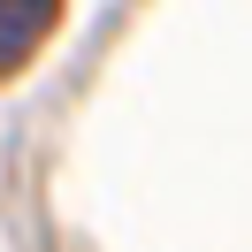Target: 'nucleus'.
Wrapping results in <instances>:
<instances>
[{
	"label": "nucleus",
	"instance_id": "1",
	"mask_svg": "<svg viewBox=\"0 0 252 252\" xmlns=\"http://www.w3.org/2000/svg\"><path fill=\"white\" fill-rule=\"evenodd\" d=\"M54 8L62 0H0V69H16L38 54V38L54 31Z\"/></svg>",
	"mask_w": 252,
	"mask_h": 252
}]
</instances>
